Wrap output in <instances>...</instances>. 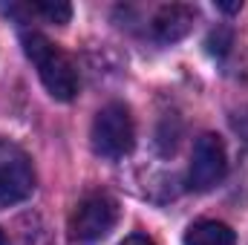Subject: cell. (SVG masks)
Listing matches in <instances>:
<instances>
[{
  "instance_id": "1",
  "label": "cell",
  "mask_w": 248,
  "mask_h": 245,
  "mask_svg": "<svg viewBox=\"0 0 248 245\" xmlns=\"http://www.w3.org/2000/svg\"><path fill=\"white\" fill-rule=\"evenodd\" d=\"M23 52L26 58L35 63L44 87L49 90L52 98L58 101H72L75 92H78V72H75V63L69 61V55L61 52L46 35L41 32H29L23 35Z\"/></svg>"
},
{
  "instance_id": "2",
  "label": "cell",
  "mask_w": 248,
  "mask_h": 245,
  "mask_svg": "<svg viewBox=\"0 0 248 245\" xmlns=\"http://www.w3.org/2000/svg\"><path fill=\"white\" fill-rule=\"evenodd\" d=\"M119 202L104 193V190H95V193H87L75 211L69 214V222H66V234H69V243L72 245H95L101 243L119 222Z\"/></svg>"
},
{
  "instance_id": "3",
  "label": "cell",
  "mask_w": 248,
  "mask_h": 245,
  "mask_svg": "<svg viewBox=\"0 0 248 245\" xmlns=\"http://www.w3.org/2000/svg\"><path fill=\"white\" fill-rule=\"evenodd\" d=\"M90 138H93V150L101 159H124L136 144V124L130 110L119 101L101 107L93 122Z\"/></svg>"
},
{
  "instance_id": "4",
  "label": "cell",
  "mask_w": 248,
  "mask_h": 245,
  "mask_svg": "<svg viewBox=\"0 0 248 245\" xmlns=\"http://www.w3.org/2000/svg\"><path fill=\"white\" fill-rule=\"evenodd\" d=\"M228 173V150L225 141L217 133H202L193 141L190 153V168H187V182L193 190H211L225 179Z\"/></svg>"
},
{
  "instance_id": "5",
  "label": "cell",
  "mask_w": 248,
  "mask_h": 245,
  "mask_svg": "<svg viewBox=\"0 0 248 245\" xmlns=\"http://www.w3.org/2000/svg\"><path fill=\"white\" fill-rule=\"evenodd\" d=\"M32 190H35V170L29 156L12 141H0V208H12L29 199Z\"/></svg>"
},
{
  "instance_id": "6",
  "label": "cell",
  "mask_w": 248,
  "mask_h": 245,
  "mask_svg": "<svg viewBox=\"0 0 248 245\" xmlns=\"http://www.w3.org/2000/svg\"><path fill=\"white\" fill-rule=\"evenodd\" d=\"M193 20H196V9H190L185 3H170V6H162L156 12L150 26L162 44H173V41H182L193 29Z\"/></svg>"
},
{
  "instance_id": "7",
  "label": "cell",
  "mask_w": 248,
  "mask_h": 245,
  "mask_svg": "<svg viewBox=\"0 0 248 245\" xmlns=\"http://www.w3.org/2000/svg\"><path fill=\"white\" fill-rule=\"evenodd\" d=\"M185 245H237V237L225 222L202 219V222H193L187 228Z\"/></svg>"
},
{
  "instance_id": "8",
  "label": "cell",
  "mask_w": 248,
  "mask_h": 245,
  "mask_svg": "<svg viewBox=\"0 0 248 245\" xmlns=\"http://www.w3.org/2000/svg\"><path fill=\"white\" fill-rule=\"evenodd\" d=\"M29 15H41L49 23H66L72 17V6L61 3V0H41V3H26Z\"/></svg>"
},
{
  "instance_id": "9",
  "label": "cell",
  "mask_w": 248,
  "mask_h": 245,
  "mask_svg": "<svg viewBox=\"0 0 248 245\" xmlns=\"http://www.w3.org/2000/svg\"><path fill=\"white\" fill-rule=\"evenodd\" d=\"M228 44H231V35H228V32H214V35L208 38V49H211V52H219V55L228 49Z\"/></svg>"
},
{
  "instance_id": "10",
  "label": "cell",
  "mask_w": 248,
  "mask_h": 245,
  "mask_svg": "<svg viewBox=\"0 0 248 245\" xmlns=\"http://www.w3.org/2000/svg\"><path fill=\"white\" fill-rule=\"evenodd\" d=\"M122 245H156V243H153V240H147V237H139V234H136V237H127Z\"/></svg>"
},
{
  "instance_id": "11",
  "label": "cell",
  "mask_w": 248,
  "mask_h": 245,
  "mask_svg": "<svg viewBox=\"0 0 248 245\" xmlns=\"http://www.w3.org/2000/svg\"><path fill=\"white\" fill-rule=\"evenodd\" d=\"M217 6H219L222 12H240V9H243V3H217Z\"/></svg>"
},
{
  "instance_id": "12",
  "label": "cell",
  "mask_w": 248,
  "mask_h": 245,
  "mask_svg": "<svg viewBox=\"0 0 248 245\" xmlns=\"http://www.w3.org/2000/svg\"><path fill=\"white\" fill-rule=\"evenodd\" d=\"M0 245H9V243H6V234H3V231H0Z\"/></svg>"
}]
</instances>
